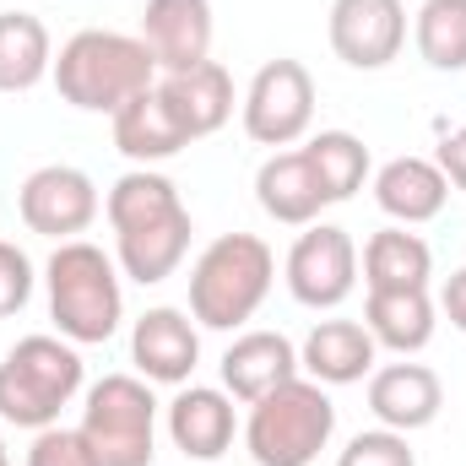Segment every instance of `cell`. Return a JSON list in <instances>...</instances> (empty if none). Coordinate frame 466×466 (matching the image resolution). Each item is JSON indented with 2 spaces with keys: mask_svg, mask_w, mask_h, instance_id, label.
I'll return each instance as SVG.
<instances>
[{
  "mask_svg": "<svg viewBox=\"0 0 466 466\" xmlns=\"http://www.w3.org/2000/svg\"><path fill=\"white\" fill-rule=\"evenodd\" d=\"M44 282H49V320L60 326L66 342L93 348V342H109L119 331L125 288H119V266L98 244H87V238L55 244Z\"/></svg>",
  "mask_w": 466,
  "mask_h": 466,
  "instance_id": "277c9868",
  "label": "cell"
},
{
  "mask_svg": "<svg viewBox=\"0 0 466 466\" xmlns=\"http://www.w3.org/2000/svg\"><path fill=\"white\" fill-rule=\"evenodd\" d=\"M412 44L434 71H466V0H423L412 16Z\"/></svg>",
  "mask_w": 466,
  "mask_h": 466,
  "instance_id": "484cf974",
  "label": "cell"
},
{
  "mask_svg": "<svg viewBox=\"0 0 466 466\" xmlns=\"http://www.w3.org/2000/svg\"><path fill=\"white\" fill-rule=\"evenodd\" d=\"M331 49L352 71H385L407 44V5L401 0H331Z\"/></svg>",
  "mask_w": 466,
  "mask_h": 466,
  "instance_id": "8fae6325",
  "label": "cell"
},
{
  "mask_svg": "<svg viewBox=\"0 0 466 466\" xmlns=\"http://www.w3.org/2000/svg\"><path fill=\"white\" fill-rule=\"evenodd\" d=\"M363 326L380 348L401 352H423L434 342V299L429 288H369V304H363Z\"/></svg>",
  "mask_w": 466,
  "mask_h": 466,
  "instance_id": "44dd1931",
  "label": "cell"
},
{
  "mask_svg": "<svg viewBox=\"0 0 466 466\" xmlns=\"http://www.w3.org/2000/svg\"><path fill=\"white\" fill-rule=\"evenodd\" d=\"M212 0H147L141 11V44L157 60V76L190 71L201 60H212Z\"/></svg>",
  "mask_w": 466,
  "mask_h": 466,
  "instance_id": "7c38bea8",
  "label": "cell"
},
{
  "mask_svg": "<svg viewBox=\"0 0 466 466\" xmlns=\"http://www.w3.org/2000/svg\"><path fill=\"white\" fill-rule=\"evenodd\" d=\"M315 125V76L304 60H266L244 93V136L255 147H293Z\"/></svg>",
  "mask_w": 466,
  "mask_h": 466,
  "instance_id": "ba28073f",
  "label": "cell"
},
{
  "mask_svg": "<svg viewBox=\"0 0 466 466\" xmlns=\"http://www.w3.org/2000/svg\"><path fill=\"white\" fill-rule=\"evenodd\" d=\"M55 71L49 27L27 11H0V93H33Z\"/></svg>",
  "mask_w": 466,
  "mask_h": 466,
  "instance_id": "603a6c76",
  "label": "cell"
},
{
  "mask_svg": "<svg viewBox=\"0 0 466 466\" xmlns=\"http://www.w3.org/2000/svg\"><path fill=\"white\" fill-rule=\"evenodd\" d=\"M27 466H98L93 445L82 429H38L33 445H27Z\"/></svg>",
  "mask_w": 466,
  "mask_h": 466,
  "instance_id": "83f0119b",
  "label": "cell"
},
{
  "mask_svg": "<svg viewBox=\"0 0 466 466\" xmlns=\"http://www.w3.org/2000/svg\"><path fill=\"white\" fill-rule=\"evenodd\" d=\"M82 434L98 466H152L157 456V396L141 374H104L87 390Z\"/></svg>",
  "mask_w": 466,
  "mask_h": 466,
  "instance_id": "52a82bcc",
  "label": "cell"
},
{
  "mask_svg": "<svg viewBox=\"0 0 466 466\" xmlns=\"http://www.w3.org/2000/svg\"><path fill=\"white\" fill-rule=\"evenodd\" d=\"M429 277H434V249L418 233H407L401 223L369 233V244H363V282L369 288H429Z\"/></svg>",
  "mask_w": 466,
  "mask_h": 466,
  "instance_id": "cb8c5ba5",
  "label": "cell"
},
{
  "mask_svg": "<svg viewBox=\"0 0 466 466\" xmlns=\"http://www.w3.org/2000/svg\"><path fill=\"white\" fill-rule=\"evenodd\" d=\"M233 396L218 385H185L168 401V440L185 451V461H223L233 445Z\"/></svg>",
  "mask_w": 466,
  "mask_h": 466,
  "instance_id": "2e32d148",
  "label": "cell"
},
{
  "mask_svg": "<svg viewBox=\"0 0 466 466\" xmlns=\"http://www.w3.org/2000/svg\"><path fill=\"white\" fill-rule=\"evenodd\" d=\"M115 119V147L136 163V168H152V163H168V157H179L185 147H190V136L179 130V119L168 115V104H163V93L157 87H147V93H136Z\"/></svg>",
  "mask_w": 466,
  "mask_h": 466,
  "instance_id": "7402d4cb",
  "label": "cell"
},
{
  "mask_svg": "<svg viewBox=\"0 0 466 466\" xmlns=\"http://www.w3.org/2000/svg\"><path fill=\"white\" fill-rule=\"evenodd\" d=\"M0 466H11V456H5V440H0Z\"/></svg>",
  "mask_w": 466,
  "mask_h": 466,
  "instance_id": "1f68e13d",
  "label": "cell"
},
{
  "mask_svg": "<svg viewBox=\"0 0 466 466\" xmlns=\"http://www.w3.org/2000/svg\"><path fill=\"white\" fill-rule=\"evenodd\" d=\"M288 380H299V348L282 331H244L223 352V385H228L233 401H244V407L271 396Z\"/></svg>",
  "mask_w": 466,
  "mask_h": 466,
  "instance_id": "ac0fdd59",
  "label": "cell"
},
{
  "mask_svg": "<svg viewBox=\"0 0 466 466\" xmlns=\"http://www.w3.org/2000/svg\"><path fill=\"white\" fill-rule=\"evenodd\" d=\"M255 201L282 228H309V223H320V207H331L326 201V185H320V174H315V163H309L304 147L271 152L255 168Z\"/></svg>",
  "mask_w": 466,
  "mask_h": 466,
  "instance_id": "5bb4252c",
  "label": "cell"
},
{
  "mask_svg": "<svg viewBox=\"0 0 466 466\" xmlns=\"http://www.w3.org/2000/svg\"><path fill=\"white\" fill-rule=\"evenodd\" d=\"M337 466H418V451L396 429H363V434L348 440V451L337 456Z\"/></svg>",
  "mask_w": 466,
  "mask_h": 466,
  "instance_id": "4316f807",
  "label": "cell"
},
{
  "mask_svg": "<svg viewBox=\"0 0 466 466\" xmlns=\"http://www.w3.org/2000/svg\"><path fill=\"white\" fill-rule=\"evenodd\" d=\"M98 185L82 174V168H71V163H44V168H33L27 179H22V196H16V212H22V223L33 233H44V238H76V233L93 228V218H98Z\"/></svg>",
  "mask_w": 466,
  "mask_h": 466,
  "instance_id": "30bf717a",
  "label": "cell"
},
{
  "mask_svg": "<svg viewBox=\"0 0 466 466\" xmlns=\"http://www.w3.org/2000/svg\"><path fill=\"white\" fill-rule=\"evenodd\" d=\"M358 288V244L337 223H309L288 249V293L304 309H337Z\"/></svg>",
  "mask_w": 466,
  "mask_h": 466,
  "instance_id": "9c48e42d",
  "label": "cell"
},
{
  "mask_svg": "<svg viewBox=\"0 0 466 466\" xmlns=\"http://www.w3.org/2000/svg\"><path fill=\"white\" fill-rule=\"evenodd\" d=\"M82 390V352L66 337H22L0 358V418L16 429H55Z\"/></svg>",
  "mask_w": 466,
  "mask_h": 466,
  "instance_id": "8992f818",
  "label": "cell"
},
{
  "mask_svg": "<svg viewBox=\"0 0 466 466\" xmlns=\"http://www.w3.org/2000/svg\"><path fill=\"white\" fill-rule=\"evenodd\" d=\"M440 407H445V385L429 363H385L369 374V412L380 418V429L418 434L440 418Z\"/></svg>",
  "mask_w": 466,
  "mask_h": 466,
  "instance_id": "9a60e30c",
  "label": "cell"
},
{
  "mask_svg": "<svg viewBox=\"0 0 466 466\" xmlns=\"http://www.w3.org/2000/svg\"><path fill=\"white\" fill-rule=\"evenodd\" d=\"M109 228H115V260L119 271L141 288H157L179 271V260L190 255V212L179 201V185L157 168H130L115 179L109 201Z\"/></svg>",
  "mask_w": 466,
  "mask_h": 466,
  "instance_id": "6da1fadb",
  "label": "cell"
},
{
  "mask_svg": "<svg viewBox=\"0 0 466 466\" xmlns=\"http://www.w3.org/2000/svg\"><path fill=\"white\" fill-rule=\"evenodd\" d=\"M33 260L11 244V238H0V320H11V315H22L27 309V299H33Z\"/></svg>",
  "mask_w": 466,
  "mask_h": 466,
  "instance_id": "f1b7e54d",
  "label": "cell"
},
{
  "mask_svg": "<svg viewBox=\"0 0 466 466\" xmlns=\"http://www.w3.org/2000/svg\"><path fill=\"white\" fill-rule=\"evenodd\" d=\"M434 163H440V174H445L456 190H466V125L440 141V157H434Z\"/></svg>",
  "mask_w": 466,
  "mask_h": 466,
  "instance_id": "f546056e",
  "label": "cell"
},
{
  "mask_svg": "<svg viewBox=\"0 0 466 466\" xmlns=\"http://www.w3.org/2000/svg\"><path fill=\"white\" fill-rule=\"evenodd\" d=\"M277 277V255L255 233H218L190 266V320L207 331H238L255 320Z\"/></svg>",
  "mask_w": 466,
  "mask_h": 466,
  "instance_id": "3957f363",
  "label": "cell"
},
{
  "mask_svg": "<svg viewBox=\"0 0 466 466\" xmlns=\"http://www.w3.org/2000/svg\"><path fill=\"white\" fill-rule=\"evenodd\" d=\"M440 309H445V320L466 337V266L445 277V288H440Z\"/></svg>",
  "mask_w": 466,
  "mask_h": 466,
  "instance_id": "4dcf8cb0",
  "label": "cell"
},
{
  "mask_svg": "<svg viewBox=\"0 0 466 466\" xmlns=\"http://www.w3.org/2000/svg\"><path fill=\"white\" fill-rule=\"evenodd\" d=\"M157 93H163L168 115L179 119V130H185L190 141L218 136L233 115V76H228V66H218V60H201V66H190V71L157 76Z\"/></svg>",
  "mask_w": 466,
  "mask_h": 466,
  "instance_id": "e0dca14e",
  "label": "cell"
},
{
  "mask_svg": "<svg viewBox=\"0 0 466 466\" xmlns=\"http://www.w3.org/2000/svg\"><path fill=\"white\" fill-rule=\"evenodd\" d=\"M304 152H309V163H315L331 207L337 201H352L363 190V179H369V147L352 130H320V136H309Z\"/></svg>",
  "mask_w": 466,
  "mask_h": 466,
  "instance_id": "d4e9b609",
  "label": "cell"
},
{
  "mask_svg": "<svg viewBox=\"0 0 466 466\" xmlns=\"http://www.w3.org/2000/svg\"><path fill=\"white\" fill-rule=\"evenodd\" d=\"M55 87L82 115H119L136 93L157 87V60L136 33L115 27H82L55 55Z\"/></svg>",
  "mask_w": 466,
  "mask_h": 466,
  "instance_id": "7a4b0ae2",
  "label": "cell"
},
{
  "mask_svg": "<svg viewBox=\"0 0 466 466\" xmlns=\"http://www.w3.org/2000/svg\"><path fill=\"white\" fill-rule=\"evenodd\" d=\"M374 358H380V342L369 337V326L320 320L299 348V369H309L315 385H358L363 374H374Z\"/></svg>",
  "mask_w": 466,
  "mask_h": 466,
  "instance_id": "ffe728a7",
  "label": "cell"
},
{
  "mask_svg": "<svg viewBox=\"0 0 466 466\" xmlns=\"http://www.w3.org/2000/svg\"><path fill=\"white\" fill-rule=\"evenodd\" d=\"M130 363L141 369L147 385H185L201 363V331L185 309H147L130 331Z\"/></svg>",
  "mask_w": 466,
  "mask_h": 466,
  "instance_id": "4fadbf2b",
  "label": "cell"
},
{
  "mask_svg": "<svg viewBox=\"0 0 466 466\" xmlns=\"http://www.w3.org/2000/svg\"><path fill=\"white\" fill-rule=\"evenodd\" d=\"M337 434V407L326 396V385L315 380H288L271 396L249 401V423H244V451L255 466H315L320 451Z\"/></svg>",
  "mask_w": 466,
  "mask_h": 466,
  "instance_id": "5b68a950",
  "label": "cell"
},
{
  "mask_svg": "<svg viewBox=\"0 0 466 466\" xmlns=\"http://www.w3.org/2000/svg\"><path fill=\"white\" fill-rule=\"evenodd\" d=\"M374 201L390 223L401 228H418V223H434L451 201V179L440 174V163L429 157H390L380 174H374Z\"/></svg>",
  "mask_w": 466,
  "mask_h": 466,
  "instance_id": "d6986e66",
  "label": "cell"
}]
</instances>
